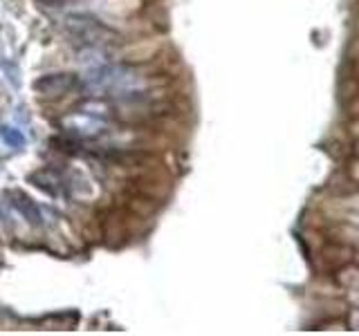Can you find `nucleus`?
I'll list each match as a JSON object with an SVG mask.
<instances>
[{
  "label": "nucleus",
  "instance_id": "nucleus-1",
  "mask_svg": "<svg viewBox=\"0 0 359 336\" xmlns=\"http://www.w3.org/2000/svg\"><path fill=\"white\" fill-rule=\"evenodd\" d=\"M63 32L70 38V43L86 47V49H99V47H106V45L117 43L119 40V34L115 29H111L108 25L99 23V20L90 18V16H81V14L65 16Z\"/></svg>",
  "mask_w": 359,
  "mask_h": 336
},
{
  "label": "nucleus",
  "instance_id": "nucleus-2",
  "mask_svg": "<svg viewBox=\"0 0 359 336\" xmlns=\"http://www.w3.org/2000/svg\"><path fill=\"white\" fill-rule=\"evenodd\" d=\"M139 77L135 70L124 67V65H99L93 72H88L86 86L93 93H106V95H122V97H133L137 95L139 88Z\"/></svg>",
  "mask_w": 359,
  "mask_h": 336
},
{
  "label": "nucleus",
  "instance_id": "nucleus-3",
  "mask_svg": "<svg viewBox=\"0 0 359 336\" xmlns=\"http://www.w3.org/2000/svg\"><path fill=\"white\" fill-rule=\"evenodd\" d=\"M79 86H83V83H79V79L74 74H49V77H43V79L36 81V90L43 97H49V99H58L63 95H70Z\"/></svg>",
  "mask_w": 359,
  "mask_h": 336
},
{
  "label": "nucleus",
  "instance_id": "nucleus-4",
  "mask_svg": "<svg viewBox=\"0 0 359 336\" xmlns=\"http://www.w3.org/2000/svg\"><path fill=\"white\" fill-rule=\"evenodd\" d=\"M29 179H32L41 191L49 193V195H58V193H61V189H63V177L58 175V173L47 170V168L34 173V175L29 177Z\"/></svg>",
  "mask_w": 359,
  "mask_h": 336
},
{
  "label": "nucleus",
  "instance_id": "nucleus-5",
  "mask_svg": "<svg viewBox=\"0 0 359 336\" xmlns=\"http://www.w3.org/2000/svg\"><path fill=\"white\" fill-rule=\"evenodd\" d=\"M3 139L12 148H23L25 146V137L16 128H3Z\"/></svg>",
  "mask_w": 359,
  "mask_h": 336
},
{
  "label": "nucleus",
  "instance_id": "nucleus-6",
  "mask_svg": "<svg viewBox=\"0 0 359 336\" xmlns=\"http://www.w3.org/2000/svg\"><path fill=\"white\" fill-rule=\"evenodd\" d=\"M45 3H49V5H65V3H70V0H45Z\"/></svg>",
  "mask_w": 359,
  "mask_h": 336
}]
</instances>
